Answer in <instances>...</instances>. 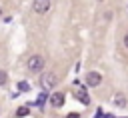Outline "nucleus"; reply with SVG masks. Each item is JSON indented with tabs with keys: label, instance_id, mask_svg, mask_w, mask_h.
Here are the masks:
<instances>
[{
	"label": "nucleus",
	"instance_id": "1",
	"mask_svg": "<svg viewBox=\"0 0 128 118\" xmlns=\"http://www.w3.org/2000/svg\"><path fill=\"white\" fill-rule=\"evenodd\" d=\"M42 68H44V58L40 54H32L28 58V70L30 72H40Z\"/></svg>",
	"mask_w": 128,
	"mask_h": 118
},
{
	"label": "nucleus",
	"instance_id": "2",
	"mask_svg": "<svg viewBox=\"0 0 128 118\" xmlns=\"http://www.w3.org/2000/svg\"><path fill=\"white\" fill-rule=\"evenodd\" d=\"M56 82H58V76H56L54 72H46V74H42V78H40V84H42V88H44V90L54 88V86H56Z\"/></svg>",
	"mask_w": 128,
	"mask_h": 118
},
{
	"label": "nucleus",
	"instance_id": "3",
	"mask_svg": "<svg viewBox=\"0 0 128 118\" xmlns=\"http://www.w3.org/2000/svg\"><path fill=\"white\" fill-rule=\"evenodd\" d=\"M52 6V0H32V10L36 14H46Z\"/></svg>",
	"mask_w": 128,
	"mask_h": 118
},
{
	"label": "nucleus",
	"instance_id": "4",
	"mask_svg": "<svg viewBox=\"0 0 128 118\" xmlns=\"http://www.w3.org/2000/svg\"><path fill=\"white\" fill-rule=\"evenodd\" d=\"M64 100H66L64 92H54V94L50 96V106H54V108H62V106H64Z\"/></svg>",
	"mask_w": 128,
	"mask_h": 118
},
{
	"label": "nucleus",
	"instance_id": "5",
	"mask_svg": "<svg viewBox=\"0 0 128 118\" xmlns=\"http://www.w3.org/2000/svg\"><path fill=\"white\" fill-rule=\"evenodd\" d=\"M100 82H102V76H100L98 72H88V74H86V84H88V86L96 88V86H100Z\"/></svg>",
	"mask_w": 128,
	"mask_h": 118
},
{
	"label": "nucleus",
	"instance_id": "6",
	"mask_svg": "<svg viewBox=\"0 0 128 118\" xmlns=\"http://www.w3.org/2000/svg\"><path fill=\"white\" fill-rule=\"evenodd\" d=\"M112 102H114V104H116L118 108H126V104H128V102H126V96H124L122 92H118V94H114V98H112Z\"/></svg>",
	"mask_w": 128,
	"mask_h": 118
},
{
	"label": "nucleus",
	"instance_id": "7",
	"mask_svg": "<svg viewBox=\"0 0 128 118\" xmlns=\"http://www.w3.org/2000/svg\"><path fill=\"white\" fill-rule=\"evenodd\" d=\"M76 98H78L82 104H88V102H90V96L86 94V88H84V86H80V88H78V92H76Z\"/></svg>",
	"mask_w": 128,
	"mask_h": 118
},
{
	"label": "nucleus",
	"instance_id": "8",
	"mask_svg": "<svg viewBox=\"0 0 128 118\" xmlns=\"http://www.w3.org/2000/svg\"><path fill=\"white\" fill-rule=\"evenodd\" d=\"M28 112H30V110H28L26 106H22V108L16 112V118H24V116H28Z\"/></svg>",
	"mask_w": 128,
	"mask_h": 118
},
{
	"label": "nucleus",
	"instance_id": "9",
	"mask_svg": "<svg viewBox=\"0 0 128 118\" xmlns=\"http://www.w3.org/2000/svg\"><path fill=\"white\" fill-rule=\"evenodd\" d=\"M6 82H8V74H6L4 70H0V86H4Z\"/></svg>",
	"mask_w": 128,
	"mask_h": 118
},
{
	"label": "nucleus",
	"instance_id": "10",
	"mask_svg": "<svg viewBox=\"0 0 128 118\" xmlns=\"http://www.w3.org/2000/svg\"><path fill=\"white\" fill-rule=\"evenodd\" d=\"M18 88H20V90H28V84H26V82H20Z\"/></svg>",
	"mask_w": 128,
	"mask_h": 118
},
{
	"label": "nucleus",
	"instance_id": "11",
	"mask_svg": "<svg viewBox=\"0 0 128 118\" xmlns=\"http://www.w3.org/2000/svg\"><path fill=\"white\" fill-rule=\"evenodd\" d=\"M124 46L128 48V32H126V36H124Z\"/></svg>",
	"mask_w": 128,
	"mask_h": 118
},
{
	"label": "nucleus",
	"instance_id": "12",
	"mask_svg": "<svg viewBox=\"0 0 128 118\" xmlns=\"http://www.w3.org/2000/svg\"><path fill=\"white\" fill-rule=\"evenodd\" d=\"M100 116H102V110H98V112H96V116H94V118H100Z\"/></svg>",
	"mask_w": 128,
	"mask_h": 118
},
{
	"label": "nucleus",
	"instance_id": "13",
	"mask_svg": "<svg viewBox=\"0 0 128 118\" xmlns=\"http://www.w3.org/2000/svg\"><path fill=\"white\" fill-rule=\"evenodd\" d=\"M68 118H78V114H68Z\"/></svg>",
	"mask_w": 128,
	"mask_h": 118
},
{
	"label": "nucleus",
	"instance_id": "14",
	"mask_svg": "<svg viewBox=\"0 0 128 118\" xmlns=\"http://www.w3.org/2000/svg\"><path fill=\"white\" fill-rule=\"evenodd\" d=\"M104 118H114V116H110V114H108V116H104Z\"/></svg>",
	"mask_w": 128,
	"mask_h": 118
},
{
	"label": "nucleus",
	"instance_id": "15",
	"mask_svg": "<svg viewBox=\"0 0 128 118\" xmlns=\"http://www.w3.org/2000/svg\"><path fill=\"white\" fill-rule=\"evenodd\" d=\"M0 14H2V8H0Z\"/></svg>",
	"mask_w": 128,
	"mask_h": 118
}]
</instances>
